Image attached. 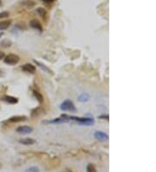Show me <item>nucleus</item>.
Instances as JSON below:
<instances>
[{
    "mask_svg": "<svg viewBox=\"0 0 156 172\" xmlns=\"http://www.w3.org/2000/svg\"><path fill=\"white\" fill-rule=\"evenodd\" d=\"M60 108H61L62 110H64V111H70V112H76V108L75 104L73 103L72 101H70L69 99L63 102Z\"/></svg>",
    "mask_w": 156,
    "mask_h": 172,
    "instance_id": "f257e3e1",
    "label": "nucleus"
},
{
    "mask_svg": "<svg viewBox=\"0 0 156 172\" xmlns=\"http://www.w3.org/2000/svg\"><path fill=\"white\" fill-rule=\"evenodd\" d=\"M4 61L5 64H7L9 65H15L20 61V58L16 54H9L8 56H6L4 58Z\"/></svg>",
    "mask_w": 156,
    "mask_h": 172,
    "instance_id": "f03ea898",
    "label": "nucleus"
},
{
    "mask_svg": "<svg viewBox=\"0 0 156 172\" xmlns=\"http://www.w3.org/2000/svg\"><path fill=\"white\" fill-rule=\"evenodd\" d=\"M95 137L101 141V142H106L108 140V134H106L105 132H102V131H95Z\"/></svg>",
    "mask_w": 156,
    "mask_h": 172,
    "instance_id": "7ed1b4c3",
    "label": "nucleus"
},
{
    "mask_svg": "<svg viewBox=\"0 0 156 172\" xmlns=\"http://www.w3.org/2000/svg\"><path fill=\"white\" fill-rule=\"evenodd\" d=\"M22 70L27 73H30V74H34L36 72V67L31 64H25L22 66Z\"/></svg>",
    "mask_w": 156,
    "mask_h": 172,
    "instance_id": "20e7f679",
    "label": "nucleus"
},
{
    "mask_svg": "<svg viewBox=\"0 0 156 172\" xmlns=\"http://www.w3.org/2000/svg\"><path fill=\"white\" fill-rule=\"evenodd\" d=\"M33 131V129L30 126H20L17 129V132L20 133V134H30Z\"/></svg>",
    "mask_w": 156,
    "mask_h": 172,
    "instance_id": "39448f33",
    "label": "nucleus"
},
{
    "mask_svg": "<svg viewBox=\"0 0 156 172\" xmlns=\"http://www.w3.org/2000/svg\"><path fill=\"white\" fill-rule=\"evenodd\" d=\"M30 25H31L33 29H35V30H37V31H39L40 32H43V26H42V25L40 24V22H39L38 20H37V19H32V20L31 21V23H30Z\"/></svg>",
    "mask_w": 156,
    "mask_h": 172,
    "instance_id": "423d86ee",
    "label": "nucleus"
},
{
    "mask_svg": "<svg viewBox=\"0 0 156 172\" xmlns=\"http://www.w3.org/2000/svg\"><path fill=\"white\" fill-rule=\"evenodd\" d=\"M2 100H4L5 102L8 103H11V104H15L18 102V99L17 97H12V96H8V95H5L2 97Z\"/></svg>",
    "mask_w": 156,
    "mask_h": 172,
    "instance_id": "0eeeda50",
    "label": "nucleus"
},
{
    "mask_svg": "<svg viewBox=\"0 0 156 172\" xmlns=\"http://www.w3.org/2000/svg\"><path fill=\"white\" fill-rule=\"evenodd\" d=\"M27 119L25 116H13L11 118L8 119V122L11 123H19V122H24Z\"/></svg>",
    "mask_w": 156,
    "mask_h": 172,
    "instance_id": "6e6552de",
    "label": "nucleus"
},
{
    "mask_svg": "<svg viewBox=\"0 0 156 172\" xmlns=\"http://www.w3.org/2000/svg\"><path fill=\"white\" fill-rule=\"evenodd\" d=\"M44 110L41 107H37V108L31 110V116L36 117V116H38L44 114Z\"/></svg>",
    "mask_w": 156,
    "mask_h": 172,
    "instance_id": "1a4fd4ad",
    "label": "nucleus"
},
{
    "mask_svg": "<svg viewBox=\"0 0 156 172\" xmlns=\"http://www.w3.org/2000/svg\"><path fill=\"white\" fill-rule=\"evenodd\" d=\"M19 143L25 145H31V144H34L36 143V140L33 138H30V137H26V138H23L19 140Z\"/></svg>",
    "mask_w": 156,
    "mask_h": 172,
    "instance_id": "9d476101",
    "label": "nucleus"
},
{
    "mask_svg": "<svg viewBox=\"0 0 156 172\" xmlns=\"http://www.w3.org/2000/svg\"><path fill=\"white\" fill-rule=\"evenodd\" d=\"M11 25H12V20H5V21L0 22V31L8 29Z\"/></svg>",
    "mask_w": 156,
    "mask_h": 172,
    "instance_id": "9b49d317",
    "label": "nucleus"
},
{
    "mask_svg": "<svg viewBox=\"0 0 156 172\" xmlns=\"http://www.w3.org/2000/svg\"><path fill=\"white\" fill-rule=\"evenodd\" d=\"M37 13L41 16V18L44 20V21H47V19H48V13H47V12H46V10H44V8H38L37 10Z\"/></svg>",
    "mask_w": 156,
    "mask_h": 172,
    "instance_id": "f8f14e48",
    "label": "nucleus"
},
{
    "mask_svg": "<svg viewBox=\"0 0 156 172\" xmlns=\"http://www.w3.org/2000/svg\"><path fill=\"white\" fill-rule=\"evenodd\" d=\"M33 94H34L35 97L37 98V100L40 103H42L44 102V97H43V95H42L39 91L34 90H33Z\"/></svg>",
    "mask_w": 156,
    "mask_h": 172,
    "instance_id": "ddd939ff",
    "label": "nucleus"
},
{
    "mask_svg": "<svg viewBox=\"0 0 156 172\" xmlns=\"http://www.w3.org/2000/svg\"><path fill=\"white\" fill-rule=\"evenodd\" d=\"M21 4L23 5H26L28 8H31L35 5V2L32 1V0H24V1L21 2Z\"/></svg>",
    "mask_w": 156,
    "mask_h": 172,
    "instance_id": "4468645a",
    "label": "nucleus"
},
{
    "mask_svg": "<svg viewBox=\"0 0 156 172\" xmlns=\"http://www.w3.org/2000/svg\"><path fill=\"white\" fill-rule=\"evenodd\" d=\"M12 41H10V40H8V39H5V40H3V41L1 42V44H0V45H1L2 47H4V48L11 47V46H12Z\"/></svg>",
    "mask_w": 156,
    "mask_h": 172,
    "instance_id": "2eb2a0df",
    "label": "nucleus"
},
{
    "mask_svg": "<svg viewBox=\"0 0 156 172\" xmlns=\"http://www.w3.org/2000/svg\"><path fill=\"white\" fill-rule=\"evenodd\" d=\"M35 63H36V64H37V65L40 67V68H42L43 70H44V71H47L48 73H51V74H53V73H52V71H50V70L48 67H46L44 64H43L39 63V62H38V61H37V60H35Z\"/></svg>",
    "mask_w": 156,
    "mask_h": 172,
    "instance_id": "dca6fc26",
    "label": "nucleus"
},
{
    "mask_svg": "<svg viewBox=\"0 0 156 172\" xmlns=\"http://www.w3.org/2000/svg\"><path fill=\"white\" fill-rule=\"evenodd\" d=\"M87 172H97L95 166L94 164H92V163L88 164V166H87Z\"/></svg>",
    "mask_w": 156,
    "mask_h": 172,
    "instance_id": "f3484780",
    "label": "nucleus"
},
{
    "mask_svg": "<svg viewBox=\"0 0 156 172\" xmlns=\"http://www.w3.org/2000/svg\"><path fill=\"white\" fill-rule=\"evenodd\" d=\"M79 101L81 102H85V101H88L89 99V96L88 94H82L79 97H78Z\"/></svg>",
    "mask_w": 156,
    "mask_h": 172,
    "instance_id": "a211bd4d",
    "label": "nucleus"
},
{
    "mask_svg": "<svg viewBox=\"0 0 156 172\" xmlns=\"http://www.w3.org/2000/svg\"><path fill=\"white\" fill-rule=\"evenodd\" d=\"M10 16V13L8 12H0V19H5Z\"/></svg>",
    "mask_w": 156,
    "mask_h": 172,
    "instance_id": "6ab92c4d",
    "label": "nucleus"
},
{
    "mask_svg": "<svg viewBox=\"0 0 156 172\" xmlns=\"http://www.w3.org/2000/svg\"><path fill=\"white\" fill-rule=\"evenodd\" d=\"M25 172H39V169L37 167H31L30 169H27Z\"/></svg>",
    "mask_w": 156,
    "mask_h": 172,
    "instance_id": "aec40b11",
    "label": "nucleus"
},
{
    "mask_svg": "<svg viewBox=\"0 0 156 172\" xmlns=\"http://www.w3.org/2000/svg\"><path fill=\"white\" fill-rule=\"evenodd\" d=\"M42 1L45 4H52L56 1V0H42Z\"/></svg>",
    "mask_w": 156,
    "mask_h": 172,
    "instance_id": "412c9836",
    "label": "nucleus"
},
{
    "mask_svg": "<svg viewBox=\"0 0 156 172\" xmlns=\"http://www.w3.org/2000/svg\"><path fill=\"white\" fill-rule=\"evenodd\" d=\"M5 53L2 51H0V60H2L3 58H5Z\"/></svg>",
    "mask_w": 156,
    "mask_h": 172,
    "instance_id": "4be33fe9",
    "label": "nucleus"
},
{
    "mask_svg": "<svg viewBox=\"0 0 156 172\" xmlns=\"http://www.w3.org/2000/svg\"><path fill=\"white\" fill-rule=\"evenodd\" d=\"M100 118H107V120H108V116L107 115V116H100Z\"/></svg>",
    "mask_w": 156,
    "mask_h": 172,
    "instance_id": "5701e85b",
    "label": "nucleus"
},
{
    "mask_svg": "<svg viewBox=\"0 0 156 172\" xmlns=\"http://www.w3.org/2000/svg\"><path fill=\"white\" fill-rule=\"evenodd\" d=\"M63 172H73L71 169H65L64 171H63Z\"/></svg>",
    "mask_w": 156,
    "mask_h": 172,
    "instance_id": "b1692460",
    "label": "nucleus"
},
{
    "mask_svg": "<svg viewBox=\"0 0 156 172\" xmlns=\"http://www.w3.org/2000/svg\"><path fill=\"white\" fill-rule=\"evenodd\" d=\"M3 36V33H0V38H1Z\"/></svg>",
    "mask_w": 156,
    "mask_h": 172,
    "instance_id": "393cba45",
    "label": "nucleus"
},
{
    "mask_svg": "<svg viewBox=\"0 0 156 172\" xmlns=\"http://www.w3.org/2000/svg\"><path fill=\"white\" fill-rule=\"evenodd\" d=\"M2 167V165H1V163H0V168H1Z\"/></svg>",
    "mask_w": 156,
    "mask_h": 172,
    "instance_id": "a878e982",
    "label": "nucleus"
}]
</instances>
